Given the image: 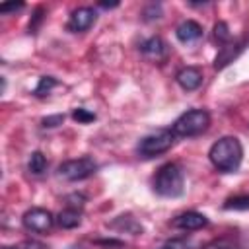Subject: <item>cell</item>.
I'll use <instances>...</instances> for the list:
<instances>
[{
    "label": "cell",
    "instance_id": "8",
    "mask_svg": "<svg viewBox=\"0 0 249 249\" xmlns=\"http://www.w3.org/2000/svg\"><path fill=\"white\" fill-rule=\"evenodd\" d=\"M171 226L177 228V230H183V231H195V230L206 228V226H208V218H206L204 214H200V212L189 210V212L177 214V216L171 220Z\"/></svg>",
    "mask_w": 249,
    "mask_h": 249
},
{
    "label": "cell",
    "instance_id": "21",
    "mask_svg": "<svg viewBox=\"0 0 249 249\" xmlns=\"http://www.w3.org/2000/svg\"><path fill=\"white\" fill-rule=\"evenodd\" d=\"M72 119L78 121V123H82V124H86V123L95 121V113H91V111H88L84 107H78V109L72 111Z\"/></svg>",
    "mask_w": 249,
    "mask_h": 249
},
{
    "label": "cell",
    "instance_id": "11",
    "mask_svg": "<svg viewBox=\"0 0 249 249\" xmlns=\"http://www.w3.org/2000/svg\"><path fill=\"white\" fill-rule=\"evenodd\" d=\"M140 53L150 60H163L167 56V45L161 37H150L140 45Z\"/></svg>",
    "mask_w": 249,
    "mask_h": 249
},
{
    "label": "cell",
    "instance_id": "14",
    "mask_svg": "<svg viewBox=\"0 0 249 249\" xmlns=\"http://www.w3.org/2000/svg\"><path fill=\"white\" fill-rule=\"evenodd\" d=\"M56 224L64 230H72V228H78L82 224V210L80 208H64L58 212L56 216Z\"/></svg>",
    "mask_w": 249,
    "mask_h": 249
},
{
    "label": "cell",
    "instance_id": "1",
    "mask_svg": "<svg viewBox=\"0 0 249 249\" xmlns=\"http://www.w3.org/2000/svg\"><path fill=\"white\" fill-rule=\"evenodd\" d=\"M210 163L222 173H235L243 160V146L235 136L218 138L208 150Z\"/></svg>",
    "mask_w": 249,
    "mask_h": 249
},
{
    "label": "cell",
    "instance_id": "24",
    "mask_svg": "<svg viewBox=\"0 0 249 249\" xmlns=\"http://www.w3.org/2000/svg\"><path fill=\"white\" fill-rule=\"evenodd\" d=\"M84 200H86V196L84 195H78V193L66 196V202H68L70 208H82L84 206Z\"/></svg>",
    "mask_w": 249,
    "mask_h": 249
},
{
    "label": "cell",
    "instance_id": "29",
    "mask_svg": "<svg viewBox=\"0 0 249 249\" xmlns=\"http://www.w3.org/2000/svg\"><path fill=\"white\" fill-rule=\"evenodd\" d=\"M2 249H23V247H2Z\"/></svg>",
    "mask_w": 249,
    "mask_h": 249
},
{
    "label": "cell",
    "instance_id": "4",
    "mask_svg": "<svg viewBox=\"0 0 249 249\" xmlns=\"http://www.w3.org/2000/svg\"><path fill=\"white\" fill-rule=\"evenodd\" d=\"M173 132L171 130H158V132H150L146 136H142L136 144V154L140 158H156L160 154H165L171 146H173Z\"/></svg>",
    "mask_w": 249,
    "mask_h": 249
},
{
    "label": "cell",
    "instance_id": "10",
    "mask_svg": "<svg viewBox=\"0 0 249 249\" xmlns=\"http://www.w3.org/2000/svg\"><path fill=\"white\" fill-rule=\"evenodd\" d=\"M175 82L185 91H195L202 84V70L198 66H185L175 74Z\"/></svg>",
    "mask_w": 249,
    "mask_h": 249
},
{
    "label": "cell",
    "instance_id": "17",
    "mask_svg": "<svg viewBox=\"0 0 249 249\" xmlns=\"http://www.w3.org/2000/svg\"><path fill=\"white\" fill-rule=\"evenodd\" d=\"M56 84H58L56 78H53V76H43V78L39 80V84L35 86L33 95H35V97H45V95L51 93V89H53Z\"/></svg>",
    "mask_w": 249,
    "mask_h": 249
},
{
    "label": "cell",
    "instance_id": "23",
    "mask_svg": "<svg viewBox=\"0 0 249 249\" xmlns=\"http://www.w3.org/2000/svg\"><path fill=\"white\" fill-rule=\"evenodd\" d=\"M64 123V115H49V117H45L43 121H41V124L45 126V128H54V126H58V124H62Z\"/></svg>",
    "mask_w": 249,
    "mask_h": 249
},
{
    "label": "cell",
    "instance_id": "18",
    "mask_svg": "<svg viewBox=\"0 0 249 249\" xmlns=\"http://www.w3.org/2000/svg\"><path fill=\"white\" fill-rule=\"evenodd\" d=\"M204 249H241V247L233 237H226L224 235V237H216L210 243H206Z\"/></svg>",
    "mask_w": 249,
    "mask_h": 249
},
{
    "label": "cell",
    "instance_id": "26",
    "mask_svg": "<svg viewBox=\"0 0 249 249\" xmlns=\"http://www.w3.org/2000/svg\"><path fill=\"white\" fill-rule=\"evenodd\" d=\"M95 243L101 245V247H107V249H111V247H117V249L124 247V241H121V239H97Z\"/></svg>",
    "mask_w": 249,
    "mask_h": 249
},
{
    "label": "cell",
    "instance_id": "16",
    "mask_svg": "<svg viewBox=\"0 0 249 249\" xmlns=\"http://www.w3.org/2000/svg\"><path fill=\"white\" fill-rule=\"evenodd\" d=\"M27 169H29V173H33V175H41V173L47 169V158L43 156V152H33V154L29 156Z\"/></svg>",
    "mask_w": 249,
    "mask_h": 249
},
{
    "label": "cell",
    "instance_id": "6",
    "mask_svg": "<svg viewBox=\"0 0 249 249\" xmlns=\"http://www.w3.org/2000/svg\"><path fill=\"white\" fill-rule=\"evenodd\" d=\"M54 222H56V218L47 208H39V206L25 210L23 216H21L23 228L29 230V231H33V233H45V231H49Z\"/></svg>",
    "mask_w": 249,
    "mask_h": 249
},
{
    "label": "cell",
    "instance_id": "3",
    "mask_svg": "<svg viewBox=\"0 0 249 249\" xmlns=\"http://www.w3.org/2000/svg\"><path fill=\"white\" fill-rule=\"evenodd\" d=\"M208 126H210V113L204 109H191L179 115L169 130L173 132L175 138H193L206 132Z\"/></svg>",
    "mask_w": 249,
    "mask_h": 249
},
{
    "label": "cell",
    "instance_id": "19",
    "mask_svg": "<svg viewBox=\"0 0 249 249\" xmlns=\"http://www.w3.org/2000/svg\"><path fill=\"white\" fill-rule=\"evenodd\" d=\"M212 35H214V39H216L218 43H222V45H226V43L231 41V33H230V27H228L226 21H218V23H214V31H212Z\"/></svg>",
    "mask_w": 249,
    "mask_h": 249
},
{
    "label": "cell",
    "instance_id": "22",
    "mask_svg": "<svg viewBox=\"0 0 249 249\" xmlns=\"http://www.w3.org/2000/svg\"><path fill=\"white\" fill-rule=\"evenodd\" d=\"M142 16H144V19H146V21L160 19V18H161V6H160V4H150V6H146V8H144Z\"/></svg>",
    "mask_w": 249,
    "mask_h": 249
},
{
    "label": "cell",
    "instance_id": "25",
    "mask_svg": "<svg viewBox=\"0 0 249 249\" xmlns=\"http://www.w3.org/2000/svg\"><path fill=\"white\" fill-rule=\"evenodd\" d=\"M23 2H10V4H0V14H10V12H19L23 10Z\"/></svg>",
    "mask_w": 249,
    "mask_h": 249
},
{
    "label": "cell",
    "instance_id": "20",
    "mask_svg": "<svg viewBox=\"0 0 249 249\" xmlns=\"http://www.w3.org/2000/svg\"><path fill=\"white\" fill-rule=\"evenodd\" d=\"M160 249H193V241L189 237H173L167 239Z\"/></svg>",
    "mask_w": 249,
    "mask_h": 249
},
{
    "label": "cell",
    "instance_id": "27",
    "mask_svg": "<svg viewBox=\"0 0 249 249\" xmlns=\"http://www.w3.org/2000/svg\"><path fill=\"white\" fill-rule=\"evenodd\" d=\"M41 8H37V12H35V18H33V21H29V33H35V29H37V25H39V21L43 19V16H41Z\"/></svg>",
    "mask_w": 249,
    "mask_h": 249
},
{
    "label": "cell",
    "instance_id": "28",
    "mask_svg": "<svg viewBox=\"0 0 249 249\" xmlns=\"http://www.w3.org/2000/svg\"><path fill=\"white\" fill-rule=\"evenodd\" d=\"M99 6H101V8H117L119 2H99Z\"/></svg>",
    "mask_w": 249,
    "mask_h": 249
},
{
    "label": "cell",
    "instance_id": "15",
    "mask_svg": "<svg viewBox=\"0 0 249 249\" xmlns=\"http://www.w3.org/2000/svg\"><path fill=\"white\" fill-rule=\"evenodd\" d=\"M224 210H249V195H233L224 200Z\"/></svg>",
    "mask_w": 249,
    "mask_h": 249
},
{
    "label": "cell",
    "instance_id": "5",
    "mask_svg": "<svg viewBox=\"0 0 249 249\" xmlns=\"http://www.w3.org/2000/svg\"><path fill=\"white\" fill-rule=\"evenodd\" d=\"M95 171H97V161L89 156L66 160L58 165V175L64 177L66 181H82V179L91 177Z\"/></svg>",
    "mask_w": 249,
    "mask_h": 249
},
{
    "label": "cell",
    "instance_id": "7",
    "mask_svg": "<svg viewBox=\"0 0 249 249\" xmlns=\"http://www.w3.org/2000/svg\"><path fill=\"white\" fill-rule=\"evenodd\" d=\"M95 21H97V12L91 6H80V8H76L70 14V18L66 21V31H70V33H84Z\"/></svg>",
    "mask_w": 249,
    "mask_h": 249
},
{
    "label": "cell",
    "instance_id": "13",
    "mask_svg": "<svg viewBox=\"0 0 249 249\" xmlns=\"http://www.w3.org/2000/svg\"><path fill=\"white\" fill-rule=\"evenodd\" d=\"M107 226H109V228H113V230H119V231L132 233V235H138V233H142V231H144L142 224H140V222H136V218H132L130 214H121V216H117L113 222H109Z\"/></svg>",
    "mask_w": 249,
    "mask_h": 249
},
{
    "label": "cell",
    "instance_id": "9",
    "mask_svg": "<svg viewBox=\"0 0 249 249\" xmlns=\"http://www.w3.org/2000/svg\"><path fill=\"white\" fill-rule=\"evenodd\" d=\"M245 49V41H230V43H226V45H222L220 47V51H218V54H216V58H214V68L216 70H222V68H226L230 62H233V58H237L239 56V53Z\"/></svg>",
    "mask_w": 249,
    "mask_h": 249
},
{
    "label": "cell",
    "instance_id": "12",
    "mask_svg": "<svg viewBox=\"0 0 249 249\" xmlns=\"http://www.w3.org/2000/svg\"><path fill=\"white\" fill-rule=\"evenodd\" d=\"M175 37L181 41V43H193V41H198L202 37V25L195 19H185L177 25L175 29Z\"/></svg>",
    "mask_w": 249,
    "mask_h": 249
},
{
    "label": "cell",
    "instance_id": "2",
    "mask_svg": "<svg viewBox=\"0 0 249 249\" xmlns=\"http://www.w3.org/2000/svg\"><path fill=\"white\" fill-rule=\"evenodd\" d=\"M152 185H154L156 195H160V196H165V198L181 196L183 191H185V177H183L181 167L173 161L163 163L156 171V177H154Z\"/></svg>",
    "mask_w": 249,
    "mask_h": 249
}]
</instances>
